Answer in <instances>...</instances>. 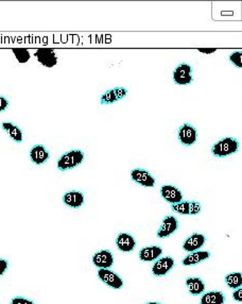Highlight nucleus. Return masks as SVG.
<instances>
[{"mask_svg":"<svg viewBox=\"0 0 242 304\" xmlns=\"http://www.w3.org/2000/svg\"><path fill=\"white\" fill-rule=\"evenodd\" d=\"M84 159H85V155L82 150L73 149V150L67 151L64 155H62L61 158L58 160V163H57L58 169L60 171H67V170L73 169L75 167L80 166L84 162Z\"/></svg>","mask_w":242,"mask_h":304,"instance_id":"obj_1","label":"nucleus"},{"mask_svg":"<svg viewBox=\"0 0 242 304\" xmlns=\"http://www.w3.org/2000/svg\"><path fill=\"white\" fill-rule=\"evenodd\" d=\"M239 142L235 137H225L211 147V154L214 158L223 159L232 156L238 151Z\"/></svg>","mask_w":242,"mask_h":304,"instance_id":"obj_2","label":"nucleus"},{"mask_svg":"<svg viewBox=\"0 0 242 304\" xmlns=\"http://www.w3.org/2000/svg\"><path fill=\"white\" fill-rule=\"evenodd\" d=\"M34 57L44 67L52 68L58 65L59 57L52 48H38L34 53Z\"/></svg>","mask_w":242,"mask_h":304,"instance_id":"obj_3","label":"nucleus"},{"mask_svg":"<svg viewBox=\"0 0 242 304\" xmlns=\"http://www.w3.org/2000/svg\"><path fill=\"white\" fill-rule=\"evenodd\" d=\"M173 81L177 85H189L194 81L193 68L189 64L183 63L176 66L173 71Z\"/></svg>","mask_w":242,"mask_h":304,"instance_id":"obj_4","label":"nucleus"},{"mask_svg":"<svg viewBox=\"0 0 242 304\" xmlns=\"http://www.w3.org/2000/svg\"><path fill=\"white\" fill-rule=\"evenodd\" d=\"M178 141L184 146H193L198 139V132L194 125L190 123H184L180 126L177 132Z\"/></svg>","mask_w":242,"mask_h":304,"instance_id":"obj_5","label":"nucleus"},{"mask_svg":"<svg viewBox=\"0 0 242 304\" xmlns=\"http://www.w3.org/2000/svg\"><path fill=\"white\" fill-rule=\"evenodd\" d=\"M126 95H127V90L125 87H121V86L115 87L101 95L100 104L102 106H111L115 103H117V101L123 99Z\"/></svg>","mask_w":242,"mask_h":304,"instance_id":"obj_6","label":"nucleus"},{"mask_svg":"<svg viewBox=\"0 0 242 304\" xmlns=\"http://www.w3.org/2000/svg\"><path fill=\"white\" fill-rule=\"evenodd\" d=\"M98 277L105 285L113 289H120L123 287L122 278L117 273H115L110 269H99Z\"/></svg>","mask_w":242,"mask_h":304,"instance_id":"obj_7","label":"nucleus"},{"mask_svg":"<svg viewBox=\"0 0 242 304\" xmlns=\"http://www.w3.org/2000/svg\"><path fill=\"white\" fill-rule=\"evenodd\" d=\"M131 179L140 186L144 187H154L155 179L148 170L143 168H135L131 171Z\"/></svg>","mask_w":242,"mask_h":304,"instance_id":"obj_8","label":"nucleus"},{"mask_svg":"<svg viewBox=\"0 0 242 304\" xmlns=\"http://www.w3.org/2000/svg\"><path fill=\"white\" fill-rule=\"evenodd\" d=\"M171 210L181 215H198L201 213V206L196 201H182L171 205Z\"/></svg>","mask_w":242,"mask_h":304,"instance_id":"obj_9","label":"nucleus"},{"mask_svg":"<svg viewBox=\"0 0 242 304\" xmlns=\"http://www.w3.org/2000/svg\"><path fill=\"white\" fill-rule=\"evenodd\" d=\"M93 264L99 269H110L114 264L113 253L110 250H101L93 256Z\"/></svg>","mask_w":242,"mask_h":304,"instance_id":"obj_10","label":"nucleus"},{"mask_svg":"<svg viewBox=\"0 0 242 304\" xmlns=\"http://www.w3.org/2000/svg\"><path fill=\"white\" fill-rule=\"evenodd\" d=\"M160 195L164 200H166L170 205H175L178 202H182L183 194L177 187L173 185H163L160 187Z\"/></svg>","mask_w":242,"mask_h":304,"instance_id":"obj_11","label":"nucleus"},{"mask_svg":"<svg viewBox=\"0 0 242 304\" xmlns=\"http://www.w3.org/2000/svg\"><path fill=\"white\" fill-rule=\"evenodd\" d=\"M177 229H178L177 218L174 216H166L156 234L158 238H166L172 235Z\"/></svg>","mask_w":242,"mask_h":304,"instance_id":"obj_12","label":"nucleus"},{"mask_svg":"<svg viewBox=\"0 0 242 304\" xmlns=\"http://www.w3.org/2000/svg\"><path fill=\"white\" fill-rule=\"evenodd\" d=\"M174 267V260L170 257H165L156 260L152 266V273L155 276H164Z\"/></svg>","mask_w":242,"mask_h":304,"instance_id":"obj_13","label":"nucleus"},{"mask_svg":"<svg viewBox=\"0 0 242 304\" xmlns=\"http://www.w3.org/2000/svg\"><path fill=\"white\" fill-rule=\"evenodd\" d=\"M84 194L79 191H70L63 196V204L69 209L76 210L84 205Z\"/></svg>","mask_w":242,"mask_h":304,"instance_id":"obj_14","label":"nucleus"},{"mask_svg":"<svg viewBox=\"0 0 242 304\" xmlns=\"http://www.w3.org/2000/svg\"><path fill=\"white\" fill-rule=\"evenodd\" d=\"M50 158V154L43 145H35L30 150V160L37 166L45 164Z\"/></svg>","mask_w":242,"mask_h":304,"instance_id":"obj_15","label":"nucleus"},{"mask_svg":"<svg viewBox=\"0 0 242 304\" xmlns=\"http://www.w3.org/2000/svg\"><path fill=\"white\" fill-rule=\"evenodd\" d=\"M206 242V238L203 234L200 233H194L193 235H190L183 244V249L186 252H195V251H199V249L201 247L204 246Z\"/></svg>","mask_w":242,"mask_h":304,"instance_id":"obj_16","label":"nucleus"},{"mask_svg":"<svg viewBox=\"0 0 242 304\" xmlns=\"http://www.w3.org/2000/svg\"><path fill=\"white\" fill-rule=\"evenodd\" d=\"M116 246L123 253L132 252L136 247L135 238L129 233H120L116 238Z\"/></svg>","mask_w":242,"mask_h":304,"instance_id":"obj_17","label":"nucleus"},{"mask_svg":"<svg viewBox=\"0 0 242 304\" xmlns=\"http://www.w3.org/2000/svg\"><path fill=\"white\" fill-rule=\"evenodd\" d=\"M163 253V249L158 246H149L140 249L139 260L142 262H153L156 261Z\"/></svg>","mask_w":242,"mask_h":304,"instance_id":"obj_18","label":"nucleus"},{"mask_svg":"<svg viewBox=\"0 0 242 304\" xmlns=\"http://www.w3.org/2000/svg\"><path fill=\"white\" fill-rule=\"evenodd\" d=\"M210 258V253L208 251H195L191 252L189 255L183 259L182 264L184 266H194L202 263Z\"/></svg>","mask_w":242,"mask_h":304,"instance_id":"obj_19","label":"nucleus"},{"mask_svg":"<svg viewBox=\"0 0 242 304\" xmlns=\"http://www.w3.org/2000/svg\"><path fill=\"white\" fill-rule=\"evenodd\" d=\"M2 128L9 134L10 138L13 142H15L16 144H20L22 142L23 135H22V131L20 130L18 125L14 124L13 122L5 121L2 123Z\"/></svg>","mask_w":242,"mask_h":304,"instance_id":"obj_20","label":"nucleus"},{"mask_svg":"<svg viewBox=\"0 0 242 304\" xmlns=\"http://www.w3.org/2000/svg\"><path fill=\"white\" fill-rule=\"evenodd\" d=\"M186 285L189 293L193 296H199L205 290V284L200 277H188L186 280Z\"/></svg>","mask_w":242,"mask_h":304,"instance_id":"obj_21","label":"nucleus"},{"mask_svg":"<svg viewBox=\"0 0 242 304\" xmlns=\"http://www.w3.org/2000/svg\"><path fill=\"white\" fill-rule=\"evenodd\" d=\"M225 297L221 291H208L201 298L200 304H224Z\"/></svg>","mask_w":242,"mask_h":304,"instance_id":"obj_22","label":"nucleus"},{"mask_svg":"<svg viewBox=\"0 0 242 304\" xmlns=\"http://www.w3.org/2000/svg\"><path fill=\"white\" fill-rule=\"evenodd\" d=\"M225 283L227 287L238 289L242 286V273L241 272H232L225 276Z\"/></svg>","mask_w":242,"mask_h":304,"instance_id":"obj_23","label":"nucleus"},{"mask_svg":"<svg viewBox=\"0 0 242 304\" xmlns=\"http://www.w3.org/2000/svg\"><path fill=\"white\" fill-rule=\"evenodd\" d=\"M12 52L15 55L17 61L20 63V64L29 62V60L31 59L30 52L25 48H14V49H12Z\"/></svg>","mask_w":242,"mask_h":304,"instance_id":"obj_24","label":"nucleus"},{"mask_svg":"<svg viewBox=\"0 0 242 304\" xmlns=\"http://www.w3.org/2000/svg\"><path fill=\"white\" fill-rule=\"evenodd\" d=\"M229 61L238 68H242V52H234L229 56Z\"/></svg>","mask_w":242,"mask_h":304,"instance_id":"obj_25","label":"nucleus"},{"mask_svg":"<svg viewBox=\"0 0 242 304\" xmlns=\"http://www.w3.org/2000/svg\"><path fill=\"white\" fill-rule=\"evenodd\" d=\"M10 304H35L32 300H29L23 297H15L11 300Z\"/></svg>","mask_w":242,"mask_h":304,"instance_id":"obj_26","label":"nucleus"},{"mask_svg":"<svg viewBox=\"0 0 242 304\" xmlns=\"http://www.w3.org/2000/svg\"><path fill=\"white\" fill-rule=\"evenodd\" d=\"M9 268V262L7 260L0 259V276H3Z\"/></svg>","mask_w":242,"mask_h":304,"instance_id":"obj_27","label":"nucleus"},{"mask_svg":"<svg viewBox=\"0 0 242 304\" xmlns=\"http://www.w3.org/2000/svg\"><path fill=\"white\" fill-rule=\"evenodd\" d=\"M9 107V100L4 97L0 96V112H5Z\"/></svg>","mask_w":242,"mask_h":304,"instance_id":"obj_28","label":"nucleus"},{"mask_svg":"<svg viewBox=\"0 0 242 304\" xmlns=\"http://www.w3.org/2000/svg\"><path fill=\"white\" fill-rule=\"evenodd\" d=\"M233 298L237 302H242V288L236 289L233 293Z\"/></svg>","mask_w":242,"mask_h":304,"instance_id":"obj_29","label":"nucleus"},{"mask_svg":"<svg viewBox=\"0 0 242 304\" xmlns=\"http://www.w3.org/2000/svg\"><path fill=\"white\" fill-rule=\"evenodd\" d=\"M199 52L204 53V54H212L216 52V49H211V50H204V49H199Z\"/></svg>","mask_w":242,"mask_h":304,"instance_id":"obj_30","label":"nucleus"},{"mask_svg":"<svg viewBox=\"0 0 242 304\" xmlns=\"http://www.w3.org/2000/svg\"><path fill=\"white\" fill-rule=\"evenodd\" d=\"M146 304H160V303H158V302H148Z\"/></svg>","mask_w":242,"mask_h":304,"instance_id":"obj_31","label":"nucleus"}]
</instances>
